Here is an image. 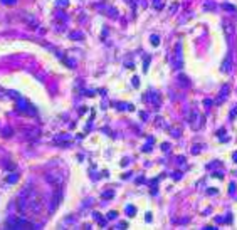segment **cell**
I'll use <instances>...</instances> for the list:
<instances>
[{
  "mask_svg": "<svg viewBox=\"0 0 237 230\" xmlns=\"http://www.w3.org/2000/svg\"><path fill=\"white\" fill-rule=\"evenodd\" d=\"M227 98H229V88H227V86H224V88L220 89V96L215 99V104H222Z\"/></svg>",
  "mask_w": 237,
  "mask_h": 230,
  "instance_id": "cell-3",
  "label": "cell"
},
{
  "mask_svg": "<svg viewBox=\"0 0 237 230\" xmlns=\"http://www.w3.org/2000/svg\"><path fill=\"white\" fill-rule=\"evenodd\" d=\"M234 158H235V161H237V153H235V154H234Z\"/></svg>",
  "mask_w": 237,
  "mask_h": 230,
  "instance_id": "cell-8",
  "label": "cell"
},
{
  "mask_svg": "<svg viewBox=\"0 0 237 230\" xmlns=\"http://www.w3.org/2000/svg\"><path fill=\"white\" fill-rule=\"evenodd\" d=\"M231 62H232V54H229V57L224 60V66H222V72H229V71H231Z\"/></svg>",
  "mask_w": 237,
  "mask_h": 230,
  "instance_id": "cell-5",
  "label": "cell"
},
{
  "mask_svg": "<svg viewBox=\"0 0 237 230\" xmlns=\"http://www.w3.org/2000/svg\"><path fill=\"white\" fill-rule=\"evenodd\" d=\"M184 64V56H182V42L177 44V52H175V62H173V67H182Z\"/></svg>",
  "mask_w": 237,
  "mask_h": 230,
  "instance_id": "cell-2",
  "label": "cell"
},
{
  "mask_svg": "<svg viewBox=\"0 0 237 230\" xmlns=\"http://www.w3.org/2000/svg\"><path fill=\"white\" fill-rule=\"evenodd\" d=\"M152 39H153V41H152V42H153V44H155V45H156V44H158V37H156V35H153V37H152Z\"/></svg>",
  "mask_w": 237,
  "mask_h": 230,
  "instance_id": "cell-7",
  "label": "cell"
},
{
  "mask_svg": "<svg viewBox=\"0 0 237 230\" xmlns=\"http://www.w3.org/2000/svg\"><path fill=\"white\" fill-rule=\"evenodd\" d=\"M188 123L192 124V128H193V129H199V128H202V126H203V116H202V114H199L197 111H192Z\"/></svg>",
  "mask_w": 237,
  "mask_h": 230,
  "instance_id": "cell-1",
  "label": "cell"
},
{
  "mask_svg": "<svg viewBox=\"0 0 237 230\" xmlns=\"http://www.w3.org/2000/svg\"><path fill=\"white\" fill-rule=\"evenodd\" d=\"M235 114H237V104H235V107H234V109L231 111V119H234V118H235Z\"/></svg>",
  "mask_w": 237,
  "mask_h": 230,
  "instance_id": "cell-6",
  "label": "cell"
},
{
  "mask_svg": "<svg viewBox=\"0 0 237 230\" xmlns=\"http://www.w3.org/2000/svg\"><path fill=\"white\" fill-rule=\"evenodd\" d=\"M225 32H227L229 42H231V44H234V37H235V30H234V25H232V24H225Z\"/></svg>",
  "mask_w": 237,
  "mask_h": 230,
  "instance_id": "cell-4",
  "label": "cell"
}]
</instances>
